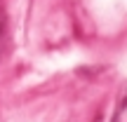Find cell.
Wrapping results in <instances>:
<instances>
[{
	"instance_id": "obj_1",
	"label": "cell",
	"mask_w": 127,
	"mask_h": 122,
	"mask_svg": "<svg viewBox=\"0 0 127 122\" xmlns=\"http://www.w3.org/2000/svg\"><path fill=\"white\" fill-rule=\"evenodd\" d=\"M0 42H2V19H0Z\"/></svg>"
}]
</instances>
